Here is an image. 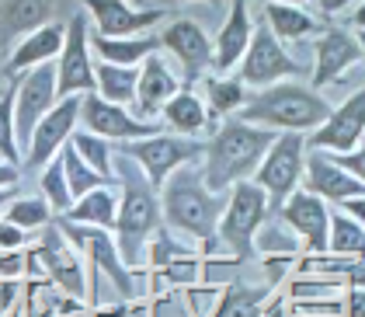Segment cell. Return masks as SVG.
Returning a JSON list of instances; mask_svg holds the SVG:
<instances>
[{"mask_svg": "<svg viewBox=\"0 0 365 317\" xmlns=\"http://www.w3.org/2000/svg\"><path fill=\"white\" fill-rule=\"evenodd\" d=\"M272 216V206H268V196L254 185V181H240L226 192V206L223 216H220V227H216V237H220V248L230 251V258L237 265L251 261L257 251H254V237L264 227V220Z\"/></svg>", "mask_w": 365, "mask_h": 317, "instance_id": "obj_5", "label": "cell"}, {"mask_svg": "<svg viewBox=\"0 0 365 317\" xmlns=\"http://www.w3.org/2000/svg\"><path fill=\"white\" fill-rule=\"evenodd\" d=\"M18 181H21V168H14V164L0 161V192H7V188H18Z\"/></svg>", "mask_w": 365, "mask_h": 317, "instance_id": "obj_46", "label": "cell"}, {"mask_svg": "<svg viewBox=\"0 0 365 317\" xmlns=\"http://www.w3.org/2000/svg\"><path fill=\"white\" fill-rule=\"evenodd\" d=\"M264 25L272 29V35L279 39V42H299V39H307V35H320L324 25L307 14L303 7H289V4H272V0H264Z\"/></svg>", "mask_w": 365, "mask_h": 317, "instance_id": "obj_28", "label": "cell"}, {"mask_svg": "<svg viewBox=\"0 0 365 317\" xmlns=\"http://www.w3.org/2000/svg\"><path fill=\"white\" fill-rule=\"evenodd\" d=\"M7 223H14V227H21V231H46L53 220H56V213L49 209V202L46 199H25V196H14V199L4 206V213H0Z\"/></svg>", "mask_w": 365, "mask_h": 317, "instance_id": "obj_35", "label": "cell"}, {"mask_svg": "<svg viewBox=\"0 0 365 317\" xmlns=\"http://www.w3.org/2000/svg\"><path fill=\"white\" fill-rule=\"evenodd\" d=\"M94 84L105 101L129 109L136 101V84H140V66H112V63H94Z\"/></svg>", "mask_w": 365, "mask_h": 317, "instance_id": "obj_31", "label": "cell"}, {"mask_svg": "<svg viewBox=\"0 0 365 317\" xmlns=\"http://www.w3.org/2000/svg\"><path fill=\"white\" fill-rule=\"evenodd\" d=\"M115 181L122 188L118 196V220H115V244L118 255L129 268H136L153 241V233L164 227V213H160V192L146 181V174L122 157L115 168Z\"/></svg>", "mask_w": 365, "mask_h": 317, "instance_id": "obj_3", "label": "cell"}, {"mask_svg": "<svg viewBox=\"0 0 365 317\" xmlns=\"http://www.w3.org/2000/svg\"><path fill=\"white\" fill-rule=\"evenodd\" d=\"M160 122L168 126L174 136H188V140H198L205 133H212L209 126V112H205V101L198 98L192 87H181L160 112Z\"/></svg>", "mask_w": 365, "mask_h": 317, "instance_id": "obj_25", "label": "cell"}, {"mask_svg": "<svg viewBox=\"0 0 365 317\" xmlns=\"http://www.w3.org/2000/svg\"><path fill=\"white\" fill-rule=\"evenodd\" d=\"M81 129L108 140V144H133L164 133V122H143L129 109L105 101L101 94H84L81 98Z\"/></svg>", "mask_w": 365, "mask_h": 317, "instance_id": "obj_13", "label": "cell"}, {"mask_svg": "<svg viewBox=\"0 0 365 317\" xmlns=\"http://www.w3.org/2000/svg\"><path fill=\"white\" fill-rule=\"evenodd\" d=\"M59 161H63V174H66V185H70L73 202L81 199V196H87V192H94V188H112V181H105L101 174L94 171L84 157L73 150V144H66L59 150Z\"/></svg>", "mask_w": 365, "mask_h": 317, "instance_id": "obj_33", "label": "cell"}, {"mask_svg": "<svg viewBox=\"0 0 365 317\" xmlns=\"http://www.w3.org/2000/svg\"><path fill=\"white\" fill-rule=\"evenodd\" d=\"M160 4H185V0H160ZM205 4H212V7H226L230 0H205Z\"/></svg>", "mask_w": 365, "mask_h": 317, "instance_id": "obj_50", "label": "cell"}, {"mask_svg": "<svg viewBox=\"0 0 365 317\" xmlns=\"http://www.w3.org/2000/svg\"><path fill=\"white\" fill-rule=\"evenodd\" d=\"M84 14L94 21L98 35L105 39H129V35H146L153 25L164 21L160 7H136L129 0H81Z\"/></svg>", "mask_w": 365, "mask_h": 317, "instance_id": "obj_17", "label": "cell"}, {"mask_svg": "<svg viewBox=\"0 0 365 317\" xmlns=\"http://www.w3.org/2000/svg\"><path fill=\"white\" fill-rule=\"evenodd\" d=\"M303 168H307V136L303 133H279V140L264 154L261 168L254 171V185L268 196L272 216L279 213L285 199L303 188Z\"/></svg>", "mask_w": 365, "mask_h": 317, "instance_id": "obj_6", "label": "cell"}, {"mask_svg": "<svg viewBox=\"0 0 365 317\" xmlns=\"http://www.w3.org/2000/svg\"><path fill=\"white\" fill-rule=\"evenodd\" d=\"M56 91L59 98L70 94H94V59H91V29H87V14L77 11L66 21V39L56 56Z\"/></svg>", "mask_w": 365, "mask_h": 317, "instance_id": "obj_11", "label": "cell"}, {"mask_svg": "<svg viewBox=\"0 0 365 317\" xmlns=\"http://www.w3.org/2000/svg\"><path fill=\"white\" fill-rule=\"evenodd\" d=\"M303 188L313 192L317 199H324L327 206H341L348 199H365V185L359 178L337 168L331 161V154L324 150H309L307 154V168H303Z\"/></svg>", "mask_w": 365, "mask_h": 317, "instance_id": "obj_20", "label": "cell"}, {"mask_svg": "<svg viewBox=\"0 0 365 317\" xmlns=\"http://www.w3.org/2000/svg\"><path fill=\"white\" fill-rule=\"evenodd\" d=\"M25 258L21 251H0V279H21Z\"/></svg>", "mask_w": 365, "mask_h": 317, "instance_id": "obj_44", "label": "cell"}, {"mask_svg": "<svg viewBox=\"0 0 365 317\" xmlns=\"http://www.w3.org/2000/svg\"><path fill=\"white\" fill-rule=\"evenodd\" d=\"M331 109L334 105L320 91L296 84V81H282V84L261 87L257 94H247L244 109L233 119L272 129V133H303V136H309L313 129H320L327 122Z\"/></svg>", "mask_w": 365, "mask_h": 317, "instance_id": "obj_4", "label": "cell"}, {"mask_svg": "<svg viewBox=\"0 0 365 317\" xmlns=\"http://www.w3.org/2000/svg\"><path fill=\"white\" fill-rule=\"evenodd\" d=\"M254 251H261L264 258H296L303 251V241L289 231L279 216H268L264 227L254 237Z\"/></svg>", "mask_w": 365, "mask_h": 317, "instance_id": "obj_32", "label": "cell"}, {"mask_svg": "<svg viewBox=\"0 0 365 317\" xmlns=\"http://www.w3.org/2000/svg\"><path fill=\"white\" fill-rule=\"evenodd\" d=\"M14 199V188H7V192H0V213H4V206Z\"/></svg>", "mask_w": 365, "mask_h": 317, "instance_id": "obj_51", "label": "cell"}, {"mask_svg": "<svg viewBox=\"0 0 365 317\" xmlns=\"http://www.w3.org/2000/svg\"><path fill=\"white\" fill-rule=\"evenodd\" d=\"M299 63L285 53V46H282L279 39L272 35V29L264 25V18L254 25V35H251V46H247V53L240 59V81L251 87H272V84H282V81H292V77H299Z\"/></svg>", "mask_w": 365, "mask_h": 317, "instance_id": "obj_9", "label": "cell"}, {"mask_svg": "<svg viewBox=\"0 0 365 317\" xmlns=\"http://www.w3.org/2000/svg\"><path fill=\"white\" fill-rule=\"evenodd\" d=\"M59 101L56 91V63H42L29 74L14 77V129H18V146L25 154L35 126L42 116Z\"/></svg>", "mask_w": 365, "mask_h": 317, "instance_id": "obj_10", "label": "cell"}, {"mask_svg": "<svg viewBox=\"0 0 365 317\" xmlns=\"http://www.w3.org/2000/svg\"><path fill=\"white\" fill-rule=\"evenodd\" d=\"M70 223H84V227H101V231H115L118 220V196L112 188H94L70 206L66 213Z\"/></svg>", "mask_w": 365, "mask_h": 317, "instance_id": "obj_30", "label": "cell"}, {"mask_svg": "<svg viewBox=\"0 0 365 317\" xmlns=\"http://www.w3.org/2000/svg\"><path fill=\"white\" fill-rule=\"evenodd\" d=\"M81 98H84V94L59 98L56 105L42 116V122L35 126L29 146H25V161H21V168H29V171H42L59 150L70 144V136H73V133H77V126H81Z\"/></svg>", "mask_w": 365, "mask_h": 317, "instance_id": "obj_12", "label": "cell"}, {"mask_svg": "<svg viewBox=\"0 0 365 317\" xmlns=\"http://www.w3.org/2000/svg\"><path fill=\"white\" fill-rule=\"evenodd\" d=\"M53 4L56 0H0V46L21 42L25 35L49 25Z\"/></svg>", "mask_w": 365, "mask_h": 317, "instance_id": "obj_24", "label": "cell"}, {"mask_svg": "<svg viewBox=\"0 0 365 317\" xmlns=\"http://www.w3.org/2000/svg\"><path fill=\"white\" fill-rule=\"evenodd\" d=\"M59 233L91 261V276H108L112 286L118 289V296H133L136 283H133V268L122 261L118 255V244H115L112 231H101V227H84V223H70L66 216H56Z\"/></svg>", "mask_w": 365, "mask_h": 317, "instance_id": "obj_8", "label": "cell"}, {"mask_svg": "<svg viewBox=\"0 0 365 317\" xmlns=\"http://www.w3.org/2000/svg\"><path fill=\"white\" fill-rule=\"evenodd\" d=\"M91 49L98 53L101 63L112 66H143V59L160 53V35L146 31V35H129V39H105V35H91Z\"/></svg>", "mask_w": 365, "mask_h": 317, "instance_id": "obj_27", "label": "cell"}, {"mask_svg": "<svg viewBox=\"0 0 365 317\" xmlns=\"http://www.w3.org/2000/svg\"><path fill=\"white\" fill-rule=\"evenodd\" d=\"M341 213H348L359 227L365 231V199H348V202H341Z\"/></svg>", "mask_w": 365, "mask_h": 317, "instance_id": "obj_47", "label": "cell"}, {"mask_svg": "<svg viewBox=\"0 0 365 317\" xmlns=\"http://www.w3.org/2000/svg\"><path fill=\"white\" fill-rule=\"evenodd\" d=\"M202 146L205 140H188V136H174V133H157V136H146V140H133V144H122V157H129L146 181L160 192L164 181L178 168L185 164H198L202 161Z\"/></svg>", "mask_w": 365, "mask_h": 317, "instance_id": "obj_7", "label": "cell"}, {"mask_svg": "<svg viewBox=\"0 0 365 317\" xmlns=\"http://www.w3.org/2000/svg\"><path fill=\"white\" fill-rule=\"evenodd\" d=\"M337 289H344L341 279L299 272V276L289 283V296H292V300H324V296H337Z\"/></svg>", "mask_w": 365, "mask_h": 317, "instance_id": "obj_39", "label": "cell"}, {"mask_svg": "<svg viewBox=\"0 0 365 317\" xmlns=\"http://www.w3.org/2000/svg\"><path fill=\"white\" fill-rule=\"evenodd\" d=\"M331 255L341 258H359L365 261V231L348 216V213H331V244H327Z\"/></svg>", "mask_w": 365, "mask_h": 317, "instance_id": "obj_34", "label": "cell"}, {"mask_svg": "<svg viewBox=\"0 0 365 317\" xmlns=\"http://www.w3.org/2000/svg\"><path fill=\"white\" fill-rule=\"evenodd\" d=\"M202 87H205V112H209L212 129L226 119H233L247 101V84L240 77H230V74H205Z\"/></svg>", "mask_w": 365, "mask_h": 317, "instance_id": "obj_26", "label": "cell"}, {"mask_svg": "<svg viewBox=\"0 0 365 317\" xmlns=\"http://www.w3.org/2000/svg\"><path fill=\"white\" fill-rule=\"evenodd\" d=\"M223 206H226V192L223 196L209 192L205 181H202V168L198 164L178 168L160 188V213H164L168 231L192 237L205 251H220L216 227H220Z\"/></svg>", "mask_w": 365, "mask_h": 317, "instance_id": "obj_2", "label": "cell"}, {"mask_svg": "<svg viewBox=\"0 0 365 317\" xmlns=\"http://www.w3.org/2000/svg\"><path fill=\"white\" fill-rule=\"evenodd\" d=\"M0 161H7L14 168H21V161H25V154L18 146V129H14V81L0 94Z\"/></svg>", "mask_w": 365, "mask_h": 317, "instance_id": "obj_38", "label": "cell"}, {"mask_svg": "<svg viewBox=\"0 0 365 317\" xmlns=\"http://www.w3.org/2000/svg\"><path fill=\"white\" fill-rule=\"evenodd\" d=\"M254 21H251V0H230L226 4V21L212 39V70L230 74L233 66H240V59L251 46Z\"/></svg>", "mask_w": 365, "mask_h": 317, "instance_id": "obj_21", "label": "cell"}, {"mask_svg": "<svg viewBox=\"0 0 365 317\" xmlns=\"http://www.w3.org/2000/svg\"><path fill=\"white\" fill-rule=\"evenodd\" d=\"M275 140H279V133L251 126V122H240V119L220 122L209 133L205 146H202V164L198 168H202L205 188L223 196L233 185L251 181Z\"/></svg>", "mask_w": 365, "mask_h": 317, "instance_id": "obj_1", "label": "cell"}, {"mask_svg": "<svg viewBox=\"0 0 365 317\" xmlns=\"http://www.w3.org/2000/svg\"><path fill=\"white\" fill-rule=\"evenodd\" d=\"M331 161L365 185V140L355 146V150H348V154H331Z\"/></svg>", "mask_w": 365, "mask_h": 317, "instance_id": "obj_42", "label": "cell"}, {"mask_svg": "<svg viewBox=\"0 0 365 317\" xmlns=\"http://www.w3.org/2000/svg\"><path fill=\"white\" fill-rule=\"evenodd\" d=\"M344 317H365V289H344Z\"/></svg>", "mask_w": 365, "mask_h": 317, "instance_id": "obj_45", "label": "cell"}, {"mask_svg": "<svg viewBox=\"0 0 365 317\" xmlns=\"http://www.w3.org/2000/svg\"><path fill=\"white\" fill-rule=\"evenodd\" d=\"M160 49H168L185 70V87H192L212 70V35L192 18L168 21V29L160 31Z\"/></svg>", "mask_w": 365, "mask_h": 317, "instance_id": "obj_16", "label": "cell"}, {"mask_svg": "<svg viewBox=\"0 0 365 317\" xmlns=\"http://www.w3.org/2000/svg\"><path fill=\"white\" fill-rule=\"evenodd\" d=\"M63 39H66V25H56V21H49V25H42L38 31L25 35L11 49V56L4 63V74L14 81V77L29 74V70L42 66V63H56L59 49H63Z\"/></svg>", "mask_w": 365, "mask_h": 317, "instance_id": "obj_23", "label": "cell"}, {"mask_svg": "<svg viewBox=\"0 0 365 317\" xmlns=\"http://www.w3.org/2000/svg\"><path fill=\"white\" fill-rule=\"evenodd\" d=\"M198 261L195 258H178V261H168L164 268H160V279L164 283H174V286H192L198 279Z\"/></svg>", "mask_w": 365, "mask_h": 317, "instance_id": "obj_41", "label": "cell"}, {"mask_svg": "<svg viewBox=\"0 0 365 317\" xmlns=\"http://www.w3.org/2000/svg\"><path fill=\"white\" fill-rule=\"evenodd\" d=\"M275 216L303 241L307 255H327V244H331V206L324 199H317L307 188H296Z\"/></svg>", "mask_w": 365, "mask_h": 317, "instance_id": "obj_14", "label": "cell"}, {"mask_svg": "<svg viewBox=\"0 0 365 317\" xmlns=\"http://www.w3.org/2000/svg\"><path fill=\"white\" fill-rule=\"evenodd\" d=\"M351 25H355V31H365V0L351 11Z\"/></svg>", "mask_w": 365, "mask_h": 317, "instance_id": "obj_49", "label": "cell"}, {"mask_svg": "<svg viewBox=\"0 0 365 317\" xmlns=\"http://www.w3.org/2000/svg\"><path fill=\"white\" fill-rule=\"evenodd\" d=\"M35 258L42 261V268H46V276L56 283L63 293H70V296H87V283H84V265H81V251L59 233L56 220L46 227L42 233V241H38V248H35Z\"/></svg>", "mask_w": 365, "mask_h": 317, "instance_id": "obj_19", "label": "cell"}, {"mask_svg": "<svg viewBox=\"0 0 365 317\" xmlns=\"http://www.w3.org/2000/svg\"><path fill=\"white\" fill-rule=\"evenodd\" d=\"M70 144H73V150H77L105 181L118 185V181H115V150L108 140H101V136H94V133H87V129H77V133L70 136Z\"/></svg>", "mask_w": 365, "mask_h": 317, "instance_id": "obj_36", "label": "cell"}, {"mask_svg": "<svg viewBox=\"0 0 365 317\" xmlns=\"http://www.w3.org/2000/svg\"><path fill=\"white\" fill-rule=\"evenodd\" d=\"M146 255H150V265H157V268H164L168 261H178V258H192V248H185L181 241H174V233L170 231H160L153 233V241H150V248H146Z\"/></svg>", "mask_w": 365, "mask_h": 317, "instance_id": "obj_40", "label": "cell"}, {"mask_svg": "<svg viewBox=\"0 0 365 317\" xmlns=\"http://www.w3.org/2000/svg\"><path fill=\"white\" fill-rule=\"evenodd\" d=\"M129 4H136V7H146V0H129Z\"/></svg>", "mask_w": 365, "mask_h": 317, "instance_id": "obj_54", "label": "cell"}, {"mask_svg": "<svg viewBox=\"0 0 365 317\" xmlns=\"http://www.w3.org/2000/svg\"><path fill=\"white\" fill-rule=\"evenodd\" d=\"M178 91H181V81L174 77V70L168 66V59L160 56V53L146 56L143 59V66H140L136 101H133V105H136V119H143V122L160 119L164 105H168Z\"/></svg>", "mask_w": 365, "mask_h": 317, "instance_id": "obj_22", "label": "cell"}, {"mask_svg": "<svg viewBox=\"0 0 365 317\" xmlns=\"http://www.w3.org/2000/svg\"><path fill=\"white\" fill-rule=\"evenodd\" d=\"M365 140V87L348 94L341 105L331 109L327 122L307 136V150H324V154H348Z\"/></svg>", "mask_w": 365, "mask_h": 317, "instance_id": "obj_15", "label": "cell"}, {"mask_svg": "<svg viewBox=\"0 0 365 317\" xmlns=\"http://www.w3.org/2000/svg\"><path fill=\"white\" fill-rule=\"evenodd\" d=\"M317 7H320V14L334 18V14H341V11H348V7H351V0H317Z\"/></svg>", "mask_w": 365, "mask_h": 317, "instance_id": "obj_48", "label": "cell"}, {"mask_svg": "<svg viewBox=\"0 0 365 317\" xmlns=\"http://www.w3.org/2000/svg\"><path fill=\"white\" fill-rule=\"evenodd\" d=\"M272 4H289V7H303L307 0H272Z\"/></svg>", "mask_w": 365, "mask_h": 317, "instance_id": "obj_52", "label": "cell"}, {"mask_svg": "<svg viewBox=\"0 0 365 317\" xmlns=\"http://www.w3.org/2000/svg\"><path fill=\"white\" fill-rule=\"evenodd\" d=\"M313 91H324V87L337 84L359 59H362V46L355 39V31L341 29V25H331V29L320 31V39L313 42Z\"/></svg>", "mask_w": 365, "mask_h": 317, "instance_id": "obj_18", "label": "cell"}, {"mask_svg": "<svg viewBox=\"0 0 365 317\" xmlns=\"http://www.w3.org/2000/svg\"><path fill=\"white\" fill-rule=\"evenodd\" d=\"M25 241H29V233L21 231V227H14V223H7V220L0 216V251H21Z\"/></svg>", "mask_w": 365, "mask_h": 317, "instance_id": "obj_43", "label": "cell"}, {"mask_svg": "<svg viewBox=\"0 0 365 317\" xmlns=\"http://www.w3.org/2000/svg\"><path fill=\"white\" fill-rule=\"evenodd\" d=\"M38 188H42V199L49 202V209L56 216H66L70 206H73V196H70V185H66V174H63V161L59 154L38 171Z\"/></svg>", "mask_w": 365, "mask_h": 317, "instance_id": "obj_37", "label": "cell"}, {"mask_svg": "<svg viewBox=\"0 0 365 317\" xmlns=\"http://www.w3.org/2000/svg\"><path fill=\"white\" fill-rule=\"evenodd\" d=\"M355 39H359V46H362V59H365V31H355Z\"/></svg>", "mask_w": 365, "mask_h": 317, "instance_id": "obj_53", "label": "cell"}, {"mask_svg": "<svg viewBox=\"0 0 365 317\" xmlns=\"http://www.w3.org/2000/svg\"><path fill=\"white\" fill-rule=\"evenodd\" d=\"M272 300V289L264 286H247V283H230L220 289L216 307L209 317H261Z\"/></svg>", "mask_w": 365, "mask_h": 317, "instance_id": "obj_29", "label": "cell"}, {"mask_svg": "<svg viewBox=\"0 0 365 317\" xmlns=\"http://www.w3.org/2000/svg\"><path fill=\"white\" fill-rule=\"evenodd\" d=\"M0 94H4V87H0Z\"/></svg>", "mask_w": 365, "mask_h": 317, "instance_id": "obj_55", "label": "cell"}]
</instances>
